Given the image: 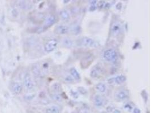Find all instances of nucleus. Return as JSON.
I'll return each instance as SVG.
<instances>
[{
	"mask_svg": "<svg viewBox=\"0 0 151 113\" xmlns=\"http://www.w3.org/2000/svg\"><path fill=\"white\" fill-rule=\"evenodd\" d=\"M80 44L84 47H90V48H97L100 45L99 43L93 39L89 37H84L80 40Z\"/></svg>",
	"mask_w": 151,
	"mask_h": 113,
	"instance_id": "nucleus-1",
	"label": "nucleus"
},
{
	"mask_svg": "<svg viewBox=\"0 0 151 113\" xmlns=\"http://www.w3.org/2000/svg\"><path fill=\"white\" fill-rule=\"evenodd\" d=\"M104 58L108 61H113L117 58V53L113 49H108L106 50L103 54Z\"/></svg>",
	"mask_w": 151,
	"mask_h": 113,
	"instance_id": "nucleus-2",
	"label": "nucleus"
},
{
	"mask_svg": "<svg viewBox=\"0 0 151 113\" xmlns=\"http://www.w3.org/2000/svg\"><path fill=\"white\" fill-rule=\"evenodd\" d=\"M58 42L56 39H51L44 45V51L46 52H52L57 48Z\"/></svg>",
	"mask_w": 151,
	"mask_h": 113,
	"instance_id": "nucleus-3",
	"label": "nucleus"
},
{
	"mask_svg": "<svg viewBox=\"0 0 151 113\" xmlns=\"http://www.w3.org/2000/svg\"><path fill=\"white\" fill-rule=\"evenodd\" d=\"M24 85L26 89L31 90L34 88V83L33 82L31 75L28 72L26 73L24 77Z\"/></svg>",
	"mask_w": 151,
	"mask_h": 113,
	"instance_id": "nucleus-4",
	"label": "nucleus"
},
{
	"mask_svg": "<svg viewBox=\"0 0 151 113\" xmlns=\"http://www.w3.org/2000/svg\"><path fill=\"white\" fill-rule=\"evenodd\" d=\"M102 68L99 66H96L93 69L91 70V72H90V76L93 78H98L102 74Z\"/></svg>",
	"mask_w": 151,
	"mask_h": 113,
	"instance_id": "nucleus-5",
	"label": "nucleus"
},
{
	"mask_svg": "<svg viewBox=\"0 0 151 113\" xmlns=\"http://www.w3.org/2000/svg\"><path fill=\"white\" fill-rule=\"evenodd\" d=\"M12 92L15 94H19L21 92L23 86L22 84L19 82H14L12 85Z\"/></svg>",
	"mask_w": 151,
	"mask_h": 113,
	"instance_id": "nucleus-6",
	"label": "nucleus"
},
{
	"mask_svg": "<svg viewBox=\"0 0 151 113\" xmlns=\"http://www.w3.org/2000/svg\"><path fill=\"white\" fill-rule=\"evenodd\" d=\"M57 19L56 16L54 15H50L46 18L45 20V26L44 27L47 28L50 27L56 22Z\"/></svg>",
	"mask_w": 151,
	"mask_h": 113,
	"instance_id": "nucleus-7",
	"label": "nucleus"
},
{
	"mask_svg": "<svg viewBox=\"0 0 151 113\" xmlns=\"http://www.w3.org/2000/svg\"><path fill=\"white\" fill-rule=\"evenodd\" d=\"M121 25L119 23L116 22L112 25L111 27V33L113 36H117L120 33L121 31Z\"/></svg>",
	"mask_w": 151,
	"mask_h": 113,
	"instance_id": "nucleus-8",
	"label": "nucleus"
},
{
	"mask_svg": "<svg viewBox=\"0 0 151 113\" xmlns=\"http://www.w3.org/2000/svg\"><path fill=\"white\" fill-rule=\"evenodd\" d=\"M69 28L67 26L63 25H59L57 26L55 28V32L59 35H64L68 33Z\"/></svg>",
	"mask_w": 151,
	"mask_h": 113,
	"instance_id": "nucleus-9",
	"label": "nucleus"
},
{
	"mask_svg": "<svg viewBox=\"0 0 151 113\" xmlns=\"http://www.w3.org/2000/svg\"><path fill=\"white\" fill-rule=\"evenodd\" d=\"M94 104L97 107H101L104 105V100L99 94H96L94 97Z\"/></svg>",
	"mask_w": 151,
	"mask_h": 113,
	"instance_id": "nucleus-10",
	"label": "nucleus"
},
{
	"mask_svg": "<svg viewBox=\"0 0 151 113\" xmlns=\"http://www.w3.org/2000/svg\"><path fill=\"white\" fill-rule=\"evenodd\" d=\"M118 100L120 101L125 100L128 97V93L126 90H120L117 94L116 96Z\"/></svg>",
	"mask_w": 151,
	"mask_h": 113,
	"instance_id": "nucleus-11",
	"label": "nucleus"
},
{
	"mask_svg": "<svg viewBox=\"0 0 151 113\" xmlns=\"http://www.w3.org/2000/svg\"><path fill=\"white\" fill-rule=\"evenodd\" d=\"M62 44L65 47H66L67 48H70L73 47V41H72L71 39L70 38H64L62 40Z\"/></svg>",
	"mask_w": 151,
	"mask_h": 113,
	"instance_id": "nucleus-12",
	"label": "nucleus"
},
{
	"mask_svg": "<svg viewBox=\"0 0 151 113\" xmlns=\"http://www.w3.org/2000/svg\"><path fill=\"white\" fill-rule=\"evenodd\" d=\"M70 74L71 76L74 79H76V80H80V75L79 74L75 68H71L70 70Z\"/></svg>",
	"mask_w": 151,
	"mask_h": 113,
	"instance_id": "nucleus-13",
	"label": "nucleus"
},
{
	"mask_svg": "<svg viewBox=\"0 0 151 113\" xmlns=\"http://www.w3.org/2000/svg\"><path fill=\"white\" fill-rule=\"evenodd\" d=\"M59 15H60L62 20H67L70 18V14L66 10H61L60 12H59Z\"/></svg>",
	"mask_w": 151,
	"mask_h": 113,
	"instance_id": "nucleus-14",
	"label": "nucleus"
},
{
	"mask_svg": "<svg viewBox=\"0 0 151 113\" xmlns=\"http://www.w3.org/2000/svg\"><path fill=\"white\" fill-rule=\"evenodd\" d=\"M114 79V82L118 84H120L123 83V82H125L126 80V77L124 75H120L118 76H116Z\"/></svg>",
	"mask_w": 151,
	"mask_h": 113,
	"instance_id": "nucleus-15",
	"label": "nucleus"
},
{
	"mask_svg": "<svg viewBox=\"0 0 151 113\" xmlns=\"http://www.w3.org/2000/svg\"><path fill=\"white\" fill-rule=\"evenodd\" d=\"M95 88L97 91L100 92L101 93L105 92L106 90V86L104 84L102 83H99L96 85L95 86Z\"/></svg>",
	"mask_w": 151,
	"mask_h": 113,
	"instance_id": "nucleus-16",
	"label": "nucleus"
},
{
	"mask_svg": "<svg viewBox=\"0 0 151 113\" xmlns=\"http://www.w3.org/2000/svg\"><path fill=\"white\" fill-rule=\"evenodd\" d=\"M46 113H59V110L57 106H53L48 108L46 111Z\"/></svg>",
	"mask_w": 151,
	"mask_h": 113,
	"instance_id": "nucleus-17",
	"label": "nucleus"
},
{
	"mask_svg": "<svg viewBox=\"0 0 151 113\" xmlns=\"http://www.w3.org/2000/svg\"><path fill=\"white\" fill-rule=\"evenodd\" d=\"M51 97H52L51 98H52L54 100H55L56 101L59 102L62 101V97L57 93H53V94H52V95H51Z\"/></svg>",
	"mask_w": 151,
	"mask_h": 113,
	"instance_id": "nucleus-18",
	"label": "nucleus"
},
{
	"mask_svg": "<svg viewBox=\"0 0 151 113\" xmlns=\"http://www.w3.org/2000/svg\"><path fill=\"white\" fill-rule=\"evenodd\" d=\"M53 89L54 90L55 93H58V92H59L61 90V87L59 86L58 83H54L52 86Z\"/></svg>",
	"mask_w": 151,
	"mask_h": 113,
	"instance_id": "nucleus-19",
	"label": "nucleus"
},
{
	"mask_svg": "<svg viewBox=\"0 0 151 113\" xmlns=\"http://www.w3.org/2000/svg\"><path fill=\"white\" fill-rule=\"evenodd\" d=\"M19 6L21 8H23V9H28L29 7L31 6L30 5V4L27 2H25V1H20L19 4Z\"/></svg>",
	"mask_w": 151,
	"mask_h": 113,
	"instance_id": "nucleus-20",
	"label": "nucleus"
},
{
	"mask_svg": "<svg viewBox=\"0 0 151 113\" xmlns=\"http://www.w3.org/2000/svg\"><path fill=\"white\" fill-rule=\"evenodd\" d=\"M77 90H78L79 92L81 93V94H86L87 93V90L82 86H79L77 88Z\"/></svg>",
	"mask_w": 151,
	"mask_h": 113,
	"instance_id": "nucleus-21",
	"label": "nucleus"
},
{
	"mask_svg": "<svg viewBox=\"0 0 151 113\" xmlns=\"http://www.w3.org/2000/svg\"><path fill=\"white\" fill-rule=\"evenodd\" d=\"M46 28L44 27H44H38V28H37L36 30V33H41L43 32L44 31H45L46 30Z\"/></svg>",
	"mask_w": 151,
	"mask_h": 113,
	"instance_id": "nucleus-22",
	"label": "nucleus"
},
{
	"mask_svg": "<svg viewBox=\"0 0 151 113\" xmlns=\"http://www.w3.org/2000/svg\"><path fill=\"white\" fill-rule=\"evenodd\" d=\"M65 80H66V82H72L74 80V78L72 77L71 76H70V75H67L66 77H65Z\"/></svg>",
	"mask_w": 151,
	"mask_h": 113,
	"instance_id": "nucleus-23",
	"label": "nucleus"
},
{
	"mask_svg": "<svg viewBox=\"0 0 151 113\" xmlns=\"http://www.w3.org/2000/svg\"><path fill=\"white\" fill-rule=\"evenodd\" d=\"M71 95L73 96V97H74L75 98H77V97H78V94H77V93L76 92H74L73 90H71Z\"/></svg>",
	"mask_w": 151,
	"mask_h": 113,
	"instance_id": "nucleus-24",
	"label": "nucleus"
},
{
	"mask_svg": "<svg viewBox=\"0 0 151 113\" xmlns=\"http://www.w3.org/2000/svg\"><path fill=\"white\" fill-rule=\"evenodd\" d=\"M96 9V5H92L89 8V10L91 11V12L95 10Z\"/></svg>",
	"mask_w": 151,
	"mask_h": 113,
	"instance_id": "nucleus-25",
	"label": "nucleus"
},
{
	"mask_svg": "<svg viewBox=\"0 0 151 113\" xmlns=\"http://www.w3.org/2000/svg\"><path fill=\"white\" fill-rule=\"evenodd\" d=\"M77 113H87V111L85 109L82 108V109H80L79 110Z\"/></svg>",
	"mask_w": 151,
	"mask_h": 113,
	"instance_id": "nucleus-26",
	"label": "nucleus"
},
{
	"mask_svg": "<svg viewBox=\"0 0 151 113\" xmlns=\"http://www.w3.org/2000/svg\"><path fill=\"white\" fill-rule=\"evenodd\" d=\"M116 8L118 10H120L122 8V4L121 3H118L116 5Z\"/></svg>",
	"mask_w": 151,
	"mask_h": 113,
	"instance_id": "nucleus-27",
	"label": "nucleus"
},
{
	"mask_svg": "<svg viewBox=\"0 0 151 113\" xmlns=\"http://www.w3.org/2000/svg\"><path fill=\"white\" fill-rule=\"evenodd\" d=\"M134 113H140V110L138 108H135L134 109Z\"/></svg>",
	"mask_w": 151,
	"mask_h": 113,
	"instance_id": "nucleus-28",
	"label": "nucleus"
},
{
	"mask_svg": "<svg viewBox=\"0 0 151 113\" xmlns=\"http://www.w3.org/2000/svg\"><path fill=\"white\" fill-rule=\"evenodd\" d=\"M35 95H31V96H27V97H26V99H27V100H31V99H32L34 97Z\"/></svg>",
	"mask_w": 151,
	"mask_h": 113,
	"instance_id": "nucleus-29",
	"label": "nucleus"
},
{
	"mask_svg": "<svg viewBox=\"0 0 151 113\" xmlns=\"http://www.w3.org/2000/svg\"><path fill=\"white\" fill-rule=\"evenodd\" d=\"M113 113H121L120 110H118V109H115L114 111H113Z\"/></svg>",
	"mask_w": 151,
	"mask_h": 113,
	"instance_id": "nucleus-30",
	"label": "nucleus"
},
{
	"mask_svg": "<svg viewBox=\"0 0 151 113\" xmlns=\"http://www.w3.org/2000/svg\"><path fill=\"white\" fill-rule=\"evenodd\" d=\"M102 113H105V112H102Z\"/></svg>",
	"mask_w": 151,
	"mask_h": 113,
	"instance_id": "nucleus-31",
	"label": "nucleus"
}]
</instances>
